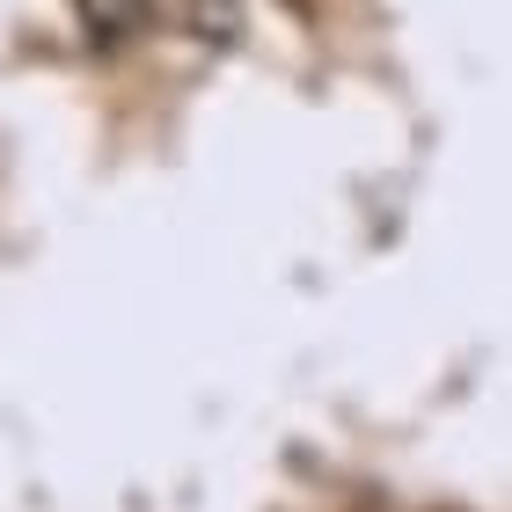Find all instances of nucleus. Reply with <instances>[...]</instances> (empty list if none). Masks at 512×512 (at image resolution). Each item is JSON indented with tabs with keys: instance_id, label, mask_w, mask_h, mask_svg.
<instances>
[{
	"instance_id": "1",
	"label": "nucleus",
	"mask_w": 512,
	"mask_h": 512,
	"mask_svg": "<svg viewBox=\"0 0 512 512\" xmlns=\"http://www.w3.org/2000/svg\"><path fill=\"white\" fill-rule=\"evenodd\" d=\"M191 22H198L205 44H235V30H242V0H191Z\"/></svg>"
}]
</instances>
